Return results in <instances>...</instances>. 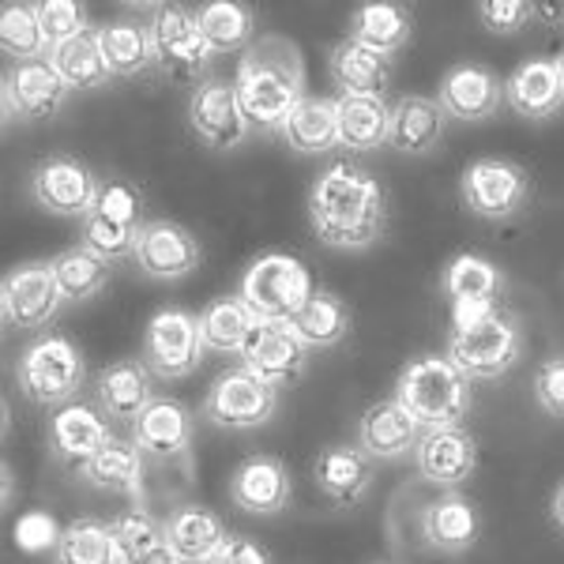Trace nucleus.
Masks as SVG:
<instances>
[{"instance_id": "obj_30", "label": "nucleus", "mask_w": 564, "mask_h": 564, "mask_svg": "<svg viewBox=\"0 0 564 564\" xmlns=\"http://www.w3.org/2000/svg\"><path fill=\"white\" fill-rule=\"evenodd\" d=\"M505 102L512 113L527 121H550L564 109V84L553 61H523L512 76L505 79Z\"/></svg>"}, {"instance_id": "obj_19", "label": "nucleus", "mask_w": 564, "mask_h": 564, "mask_svg": "<svg viewBox=\"0 0 564 564\" xmlns=\"http://www.w3.org/2000/svg\"><path fill=\"white\" fill-rule=\"evenodd\" d=\"M308 354L313 350L290 332V324H263L260 321L252 327L249 343H245V350H241V366L252 369L260 380H268V384L286 388L305 377Z\"/></svg>"}, {"instance_id": "obj_22", "label": "nucleus", "mask_w": 564, "mask_h": 564, "mask_svg": "<svg viewBox=\"0 0 564 564\" xmlns=\"http://www.w3.org/2000/svg\"><path fill=\"white\" fill-rule=\"evenodd\" d=\"M444 294L452 302V316L456 324L475 321V316L497 308V297L505 294V271L494 260L478 257V252H459L448 260L441 279Z\"/></svg>"}, {"instance_id": "obj_28", "label": "nucleus", "mask_w": 564, "mask_h": 564, "mask_svg": "<svg viewBox=\"0 0 564 564\" xmlns=\"http://www.w3.org/2000/svg\"><path fill=\"white\" fill-rule=\"evenodd\" d=\"M95 399L109 422H135L159 399L154 395V372L135 358L113 361L95 377Z\"/></svg>"}, {"instance_id": "obj_21", "label": "nucleus", "mask_w": 564, "mask_h": 564, "mask_svg": "<svg viewBox=\"0 0 564 564\" xmlns=\"http://www.w3.org/2000/svg\"><path fill=\"white\" fill-rule=\"evenodd\" d=\"M436 102L452 121L481 124L505 106V79L486 65H456L444 72L436 87Z\"/></svg>"}, {"instance_id": "obj_42", "label": "nucleus", "mask_w": 564, "mask_h": 564, "mask_svg": "<svg viewBox=\"0 0 564 564\" xmlns=\"http://www.w3.org/2000/svg\"><path fill=\"white\" fill-rule=\"evenodd\" d=\"M50 61L72 90H98L113 79V72L106 65L102 42H98V31H87L68 45H61L57 53H50Z\"/></svg>"}, {"instance_id": "obj_38", "label": "nucleus", "mask_w": 564, "mask_h": 564, "mask_svg": "<svg viewBox=\"0 0 564 564\" xmlns=\"http://www.w3.org/2000/svg\"><path fill=\"white\" fill-rule=\"evenodd\" d=\"M257 324L260 321L252 316V308L241 302V294L215 297V302L199 313V335H204L207 354H241Z\"/></svg>"}, {"instance_id": "obj_2", "label": "nucleus", "mask_w": 564, "mask_h": 564, "mask_svg": "<svg viewBox=\"0 0 564 564\" xmlns=\"http://www.w3.org/2000/svg\"><path fill=\"white\" fill-rule=\"evenodd\" d=\"M234 90L252 129L279 132L290 109L305 98V57L297 42L286 34H260L238 57Z\"/></svg>"}, {"instance_id": "obj_32", "label": "nucleus", "mask_w": 564, "mask_h": 564, "mask_svg": "<svg viewBox=\"0 0 564 564\" xmlns=\"http://www.w3.org/2000/svg\"><path fill=\"white\" fill-rule=\"evenodd\" d=\"M143 463L148 459L140 456L135 444L113 436L79 475H84L87 486L102 489V494H121L129 497V505H148V494H143Z\"/></svg>"}, {"instance_id": "obj_46", "label": "nucleus", "mask_w": 564, "mask_h": 564, "mask_svg": "<svg viewBox=\"0 0 564 564\" xmlns=\"http://www.w3.org/2000/svg\"><path fill=\"white\" fill-rule=\"evenodd\" d=\"M478 20L489 34H520L539 20V4H531V0H481Z\"/></svg>"}, {"instance_id": "obj_27", "label": "nucleus", "mask_w": 564, "mask_h": 564, "mask_svg": "<svg viewBox=\"0 0 564 564\" xmlns=\"http://www.w3.org/2000/svg\"><path fill=\"white\" fill-rule=\"evenodd\" d=\"M109 441H113L109 417L90 411L87 403H65L50 422V448H53V456L61 463H68V467L84 470Z\"/></svg>"}, {"instance_id": "obj_33", "label": "nucleus", "mask_w": 564, "mask_h": 564, "mask_svg": "<svg viewBox=\"0 0 564 564\" xmlns=\"http://www.w3.org/2000/svg\"><path fill=\"white\" fill-rule=\"evenodd\" d=\"M347 39L395 57V53L406 50L414 39V15H411V8L391 4V0H369V4L354 8Z\"/></svg>"}, {"instance_id": "obj_18", "label": "nucleus", "mask_w": 564, "mask_h": 564, "mask_svg": "<svg viewBox=\"0 0 564 564\" xmlns=\"http://www.w3.org/2000/svg\"><path fill=\"white\" fill-rule=\"evenodd\" d=\"M230 500L245 516H282L294 500V475L279 456H249L234 467L230 475Z\"/></svg>"}, {"instance_id": "obj_29", "label": "nucleus", "mask_w": 564, "mask_h": 564, "mask_svg": "<svg viewBox=\"0 0 564 564\" xmlns=\"http://www.w3.org/2000/svg\"><path fill=\"white\" fill-rule=\"evenodd\" d=\"M166 550H174L181 564H207L218 553V545L230 539L223 516L204 505H181L162 520Z\"/></svg>"}, {"instance_id": "obj_3", "label": "nucleus", "mask_w": 564, "mask_h": 564, "mask_svg": "<svg viewBox=\"0 0 564 564\" xmlns=\"http://www.w3.org/2000/svg\"><path fill=\"white\" fill-rule=\"evenodd\" d=\"M395 399L422 425V433L459 430L475 406L470 380L452 366L448 354H422V358L406 361L395 380Z\"/></svg>"}, {"instance_id": "obj_37", "label": "nucleus", "mask_w": 564, "mask_h": 564, "mask_svg": "<svg viewBox=\"0 0 564 564\" xmlns=\"http://www.w3.org/2000/svg\"><path fill=\"white\" fill-rule=\"evenodd\" d=\"M335 109H339V143L343 148H350V151L388 148L391 106H384V98L339 95L335 98Z\"/></svg>"}, {"instance_id": "obj_34", "label": "nucleus", "mask_w": 564, "mask_h": 564, "mask_svg": "<svg viewBox=\"0 0 564 564\" xmlns=\"http://www.w3.org/2000/svg\"><path fill=\"white\" fill-rule=\"evenodd\" d=\"M279 135L297 154H324L339 148V109H335V98L305 95L302 102L290 109Z\"/></svg>"}, {"instance_id": "obj_14", "label": "nucleus", "mask_w": 564, "mask_h": 564, "mask_svg": "<svg viewBox=\"0 0 564 564\" xmlns=\"http://www.w3.org/2000/svg\"><path fill=\"white\" fill-rule=\"evenodd\" d=\"M193 414L185 403L170 395H159L154 403L132 422V444L140 456L154 467H177V463H193Z\"/></svg>"}, {"instance_id": "obj_52", "label": "nucleus", "mask_w": 564, "mask_h": 564, "mask_svg": "<svg viewBox=\"0 0 564 564\" xmlns=\"http://www.w3.org/2000/svg\"><path fill=\"white\" fill-rule=\"evenodd\" d=\"M553 65H557V76H561V84H564V50L557 53V57H553Z\"/></svg>"}, {"instance_id": "obj_5", "label": "nucleus", "mask_w": 564, "mask_h": 564, "mask_svg": "<svg viewBox=\"0 0 564 564\" xmlns=\"http://www.w3.org/2000/svg\"><path fill=\"white\" fill-rule=\"evenodd\" d=\"M523 354V332L516 316L505 308H489V313L463 321L448 335V358L467 380H497L520 361Z\"/></svg>"}, {"instance_id": "obj_12", "label": "nucleus", "mask_w": 564, "mask_h": 564, "mask_svg": "<svg viewBox=\"0 0 564 564\" xmlns=\"http://www.w3.org/2000/svg\"><path fill=\"white\" fill-rule=\"evenodd\" d=\"M151 42H154V68H159L162 76L188 79V84L204 76L207 61L215 57L204 31H199V23H196V12H188L185 4L154 8Z\"/></svg>"}, {"instance_id": "obj_31", "label": "nucleus", "mask_w": 564, "mask_h": 564, "mask_svg": "<svg viewBox=\"0 0 564 564\" xmlns=\"http://www.w3.org/2000/svg\"><path fill=\"white\" fill-rule=\"evenodd\" d=\"M327 72H332L339 95H358V98H384L391 87V57L377 53L369 45L343 39L327 53Z\"/></svg>"}, {"instance_id": "obj_6", "label": "nucleus", "mask_w": 564, "mask_h": 564, "mask_svg": "<svg viewBox=\"0 0 564 564\" xmlns=\"http://www.w3.org/2000/svg\"><path fill=\"white\" fill-rule=\"evenodd\" d=\"M238 294L257 321L290 324L313 294V279L302 260L286 257V252H263L245 268Z\"/></svg>"}, {"instance_id": "obj_50", "label": "nucleus", "mask_w": 564, "mask_h": 564, "mask_svg": "<svg viewBox=\"0 0 564 564\" xmlns=\"http://www.w3.org/2000/svg\"><path fill=\"white\" fill-rule=\"evenodd\" d=\"M550 520L564 531V481L553 489V497H550Z\"/></svg>"}, {"instance_id": "obj_48", "label": "nucleus", "mask_w": 564, "mask_h": 564, "mask_svg": "<svg viewBox=\"0 0 564 564\" xmlns=\"http://www.w3.org/2000/svg\"><path fill=\"white\" fill-rule=\"evenodd\" d=\"M207 564H271V553L260 542L245 539V534H230Z\"/></svg>"}, {"instance_id": "obj_16", "label": "nucleus", "mask_w": 564, "mask_h": 564, "mask_svg": "<svg viewBox=\"0 0 564 564\" xmlns=\"http://www.w3.org/2000/svg\"><path fill=\"white\" fill-rule=\"evenodd\" d=\"M132 260H135V268L154 282H177L199 268L204 249H199L196 234L185 230L181 223H170V218H148L140 238H135Z\"/></svg>"}, {"instance_id": "obj_53", "label": "nucleus", "mask_w": 564, "mask_h": 564, "mask_svg": "<svg viewBox=\"0 0 564 564\" xmlns=\"http://www.w3.org/2000/svg\"><path fill=\"white\" fill-rule=\"evenodd\" d=\"M561 23H564V20H561Z\"/></svg>"}, {"instance_id": "obj_17", "label": "nucleus", "mask_w": 564, "mask_h": 564, "mask_svg": "<svg viewBox=\"0 0 564 564\" xmlns=\"http://www.w3.org/2000/svg\"><path fill=\"white\" fill-rule=\"evenodd\" d=\"M72 95V87L61 79L53 61H31V65H8L4 68V124L15 117L23 121H45L61 113Z\"/></svg>"}, {"instance_id": "obj_47", "label": "nucleus", "mask_w": 564, "mask_h": 564, "mask_svg": "<svg viewBox=\"0 0 564 564\" xmlns=\"http://www.w3.org/2000/svg\"><path fill=\"white\" fill-rule=\"evenodd\" d=\"M534 403L550 417H564V354H550L534 369Z\"/></svg>"}, {"instance_id": "obj_44", "label": "nucleus", "mask_w": 564, "mask_h": 564, "mask_svg": "<svg viewBox=\"0 0 564 564\" xmlns=\"http://www.w3.org/2000/svg\"><path fill=\"white\" fill-rule=\"evenodd\" d=\"M109 531H113L117 557H121V564H140L148 553H154L159 545H166V539H162V523H154L143 505L124 508V512L109 523Z\"/></svg>"}, {"instance_id": "obj_20", "label": "nucleus", "mask_w": 564, "mask_h": 564, "mask_svg": "<svg viewBox=\"0 0 564 564\" xmlns=\"http://www.w3.org/2000/svg\"><path fill=\"white\" fill-rule=\"evenodd\" d=\"M422 542L425 550L444 553V557H463L481 539V516L475 500L463 497L459 489H444L441 497L422 508Z\"/></svg>"}, {"instance_id": "obj_35", "label": "nucleus", "mask_w": 564, "mask_h": 564, "mask_svg": "<svg viewBox=\"0 0 564 564\" xmlns=\"http://www.w3.org/2000/svg\"><path fill=\"white\" fill-rule=\"evenodd\" d=\"M350 324H354L350 305L343 302L335 290L321 286V290H313V294H308L302 313L290 321V332H294L308 350H332L350 335Z\"/></svg>"}, {"instance_id": "obj_4", "label": "nucleus", "mask_w": 564, "mask_h": 564, "mask_svg": "<svg viewBox=\"0 0 564 564\" xmlns=\"http://www.w3.org/2000/svg\"><path fill=\"white\" fill-rule=\"evenodd\" d=\"M87 384V358L65 332H42L15 358V388L39 406H65Z\"/></svg>"}, {"instance_id": "obj_41", "label": "nucleus", "mask_w": 564, "mask_h": 564, "mask_svg": "<svg viewBox=\"0 0 564 564\" xmlns=\"http://www.w3.org/2000/svg\"><path fill=\"white\" fill-rule=\"evenodd\" d=\"M53 564H121L109 523L95 520V516H79L68 527H61Z\"/></svg>"}, {"instance_id": "obj_49", "label": "nucleus", "mask_w": 564, "mask_h": 564, "mask_svg": "<svg viewBox=\"0 0 564 564\" xmlns=\"http://www.w3.org/2000/svg\"><path fill=\"white\" fill-rule=\"evenodd\" d=\"M15 539H20L23 550H57V523L50 520V516H23L20 527H15Z\"/></svg>"}, {"instance_id": "obj_13", "label": "nucleus", "mask_w": 564, "mask_h": 564, "mask_svg": "<svg viewBox=\"0 0 564 564\" xmlns=\"http://www.w3.org/2000/svg\"><path fill=\"white\" fill-rule=\"evenodd\" d=\"M0 305H4V324L20 332H39L53 324V316L65 305V294L53 275V260L15 263L0 286Z\"/></svg>"}, {"instance_id": "obj_10", "label": "nucleus", "mask_w": 564, "mask_h": 564, "mask_svg": "<svg viewBox=\"0 0 564 564\" xmlns=\"http://www.w3.org/2000/svg\"><path fill=\"white\" fill-rule=\"evenodd\" d=\"M459 196L470 215L505 223L516 218L531 199V177L512 159H475L459 177Z\"/></svg>"}, {"instance_id": "obj_45", "label": "nucleus", "mask_w": 564, "mask_h": 564, "mask_svg": "<svg viewBox=\"0 0 564 564\" xmlns=\"http://www.w3.org/2000/svg\"><path fill=\"white\" fill-rule=\"evenodd\" d=\"M34 15H39L45 50L57 53L61 45L87 34V8L79 0H34Z\"/></svg>"}, {"instance_id": "obj_39", "label": "nucleus", "mask_w": 564, "mask_h": 564, "mask_svg": "<svg viewBox=\"0 0 564 564\" xmlns=\"http://www.w3.org/2000/svg\"><path fill=\"white\" fill-rule=\"evenodd\" d=\"M98 42H102L106 65L113 76H140L143 68L154 65L151 23H140V20L102 23L98 26Z\"/></svg>"}, {"instance_id": "obj_1", "label": "nucleus", "mask_w": 564, "mask_h": 564, "mask_svg": "<svg viewBox=\"0 0 564 564\" xmlns=\"http://www.w3.org/2000/svg\"><path fill=\"white\" fill-rule=\"evenodd\" d=\"M308 223L327 249H372L388 230V196L366 170L335 162L308 188Z\"/></svg>"}, {"instance_id": "obj_40", "label": "nucleus", "mask_w": 564, "mask_h": 564, "mask_svg": "<svg viewBox=\"0 0 564 564\" xmlns=\"http://www.w3.org/2000/svg\"><path fill=\"white\" fill-rule=\"evenodd\" d=\"M53 275H57V286L68 305H84L106 290L109 275H113V263L102 260L95 249H87V245L79 241L61 252V257H53Z\"/></svg>"}, {"instance_id": "obj_8", "label": "nucleus", "mask_w": 564, "mask_h": 564, "mask_svg": "<svg viewBox=\"0 0 564 564\" xmlns=\"http://www.w3.org/2000/svg\"><path fill=\"white\" fill-rule=\"evenodd\" d=\"M279 411V388L260 380L252 369L234 366L218 372L215 384L204 395V417L215 430L226 433H249L268 425Z\"/></svg>"}, {"instance_id": "obj_25", "label": "nucleus", "mask_w": 564, "mask_h": 564, "mask_svg": "<svg viewBox=\"0 0 564 564\" xmlns=\"http://www.w3.org/2000/svg\"><path fill=\"white\" fill-rule=\"evenodd\" d=\"M414 459H417V475L430 481V486L459 489L478 470V441L463 425L459 430H430L422 433Z\"/></svg>"}, {"instance_id": "obj_51", "label": "nucleus", "mask_w": 564, "mask_h": 564, "mask_svg": "<svg viewBox=\"0 0 564 564\" xmlns=\"http://www.w3.org/2000/svg\"><path fill=\"white\" fill-rule=\"evenodd\" d=\"M140 564H181V561L174 557V550H166V545H159V550L148 553V557H143Z\"/></svg>"}, {"instance_id": "obj_15", "label": "nucleus", "mask_w": 564, "mask_h": 564, "mask_svg": "<svg viewBox=\"0 0 564 564\" xmlns=\"http://www.w3.org/2000/svg\"><path fill=\"white\" fill-rule=\"evenodd\" d=\"M188 129L207 151H234L249 140L252 124L245 117V106L234 84L207 79L188 98Z\"/></svg>"}, {"instance_id": "obj_23", "label": "nucleus", "mask_w": 564, "mask_h": 564, "mask_svg": "<svg viewBox=\"0 0 564 564\" xmlns=\"http://www.w3.org/2000/svg\"><path fill=\"white\" fill-rule=\"evenodd\" d=\"M422 444V425L406 414L399 399H377L358 417V448L366 452L372 463L406 459Z\"/></svg>"}, {"instance_id": "obj_43", "label": "nucleus", "mask_w": 564, "mask_h": 564, "mask_svg": "<svg viewBox=\"0 0 564 564\" xmlns=\"http://www.w3.org/2000/svg\"><path fill=\"white\" fill-rule=\"evenodd\" d=\"M0 50L12 65H31V61H42L45 39H42V26L39 15H34V4L26 0H8L0 8Z\"/></svg>"}, {"instance_id": "obj_24", "label": "nucleus", "mask_w": 564, "mask_h": 564, "mask_svg": "<svg viewBox=\"0 0 564 564\" xmlns=\"http://www.w3.org/2000/svg\"><path fill=\"white\" fill-rule=\"evenodd\" d=\"M313 481L335 508H354L369 497L377 481V463L358 444H327L313 463Z\"/></svg>"}, {"instance_id": "obj_36", "label": "nucleus", "mask_w": 564, "mask_h": 564, "mask_svg": "<svg viewBox=\"0 0 564 564\" xmlns=\"http://www.w3.org/2000/svg\"><path fill=\"white\" fill-rule=\"evenodd\" d=\"M196 23L212 53H241L257 42V12L241 0H207L196 8Z\"/></svg>"}, {"instance_id": "obj_9", "label": "nucleus", "mask_w": 564, "mask_h": 564, "mask_svg": "<svg viewBox=\"0 0 564 564\" xmlns=\"http://www.w3.org/2000/svg\"><path fill=\"white\" fill-rule=\"evenodd\" d=\"M204 335L199 316L188 308H159L143 332V366L159 380H185L204 361Z\"/></svg>"}, {"instance_id": "obj_7", "label": "nucleus", "mask_w": 564, "mask_h": 564, "mask_svg": "<svg viewBox=\"0 0 564 564\" xmlns=\"http://www.w3.org/2000/svg\"><path fill=\"white\" fill-rule=\"evenodd\" d=\"M143 193L132 185L129 177H109L102 181V196H98L95 212L84 218V238L87 249H95L98 257L117 263L124 257H132L135 238L143 230Z\"/></svg>"}, {"instance_id": "obj_26", "label": "nucleus", "mask_w": 564, "mask_h": 564, "mask_svg": "<svg viewBox=\"0 0 564 564\" xmlns=\"http://www.w3.org/2000/svg\"><path fill=\"white\" fill-rule=\"evenodd\" d=\"M444 132H448V113H444L436 98L403 95L391 106L388 148L395 154H406V159L433 154L444 143Z\"/></svg>"}, {"instance_id": "obj_11", "label": "nucleus", "mask_w": 564, "mask_h": 564, "mask_svg": "<svg viewBox=\"0 0 564 564\" xmlns=\"http://www.w3.org/2000/svg\"><path fill=\"white\" fill-rule=\"evenodd\" d=\"M31 196L42 212L84 223L102 196V181L87 162L72 159V154H50L31 170Z\"/></svg>"}]
</instances>
